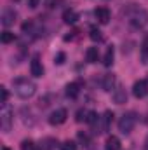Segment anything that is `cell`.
Instances as JSON below:
<instances>
[{"mask_svg":"<svg viewBox=\"0 0 148 150\" xmlns=\"http://www.w3.org/2000/svg\"><path fill=\"white\" fill-rule=\"evenodd\" d=\"M16 40V35L12 33V32H9V30H4L2 33H0V42L2 44H11V42H14Z\"/></svg>","mask_w":148,"mask_h":150,"instance_id":"ac0fdd59","label":"cell"},{"mask_svg":"<svg viewBox=\"0 0 148 150\" xmlns=\"http://www.w3.org/2000/svg\"><path fill=\"white\" fill-rule=\"evenodd\" d=\"M0 94H2V105H4V103H7V100H9V91H7V87H5V86H2V87H0Z\"/></svg>","mask_w":148,"mask_h":150,"instance_id":"4316f807","label":"cell"},{"mask_svg":"<svg viewBox=\"0 0 148 150\" xmlns=\"http://www.w3.org/2000/svg\"><path fill=\"white\" fill-rule=\"evenodd\" d=\"M77 138H78V142H80V143H84V145H91V138H89V134H87V133L78 131Z\"/></svg>","mask_w":148,"mask_h":150,"instance_id":"603a6c76","label":"cell"},{"mask_svg":"<svg viewBox=\"0 0 148 150\" xmlns=\"http://www.w3.org/2000/svg\"><path fill=\"white\" fill-rule=\"evenodd\" d=\"M99 120V115L96 112H92V110H89V115H87V124H91V126H96V122Z\"/></svg>","mask_w":148,"mask_h":150,"instance_id":"cb8c5ba5","label":"cell"},{"mask_svg":"<svg viewBox=\"0 0 148 150\" xmlns=\"http://www.w3.org/2000/svg\"><path fill=\"white\" fill-rule=\"evenodd\" d=\"M66 117H68L66 108H56L54 112L49 115V124L51 126H61L66 120Z\"/></svg>","mask_w":148,"mask_h":150,"instance_id":"8992f818","label":"cell"},{"mask_svg":"<svg viewBox=\"0 0 148 150\" xmlns=\"http://www.w3.org/2000/svg\"><path fill=\"white\" fill-rule=\"evenodd\" d=\"M134 126H136V113L134 112L124 113V115L120 117V120H118V131H120L122 134H129V133L134 129Z\"/></svg>","mask_w":148,"mask_h":150,"instance_id":"3957f363","label":"cell"},{"mask_svg":"<svg viewBox=\"0 0 148 150\" xmlns=\"http://www.w3.org/2000/svg\"><path fill=\"white\" fill-rule=\"evenodd\" d=\"M89 38L92 40V42H99L103 35H101V30L99 28H96V26H91V30H89Z\"/></svg>","mask_w":148,"mask_h":150,"instance_id":"d6986e66","label":"cell"},{"mask_svg":"<svg viewBox=\"0 0 148 150\" xmlns=\"http://www.w3.org/2000/svg\"><path fill=\"white\" fill-rule=\"evenodd\" d=\"M132 94H134L138 100L145 98V96L148 94V82L147 80H143V79L136 80V82L132 84Z\"/></svg>","mask_w":148,"mask_h":150,"instance_id":"52a82bcc","label":"cell"},{"mask_svg":"<svg viewBox=\"0 0 148 150\" xmlns=\"http://www.w3.org/2000/svg\"><path fill=\"white\" fill-rule=\"evenodd\" d=\"M111 98H113V101H115L117 105H124V103L127 101V93H125L124 87H117V89H113Z\"/></svg>","mask_w":148,"mask_h":150,"instance_id":"30bf717a","label":"cell"},{"mask_svg":"<svg viewBox=\"0 0 148 150\" xmlns=\"http://www.w3.org/2000/svg\"><path fill=\"white\" fill-rule=\"evenodd\" d=\"M65 93H66L68 98L75 100V98L80 94V84H78V82H70V84L65 87Z\"/></svg>","mask_w":148,"mask_h":150,"instance_id":"4fadbf2b","label":"cell"},{"mask_svg":"<svg viewBox=\"0 0 148 150\" xmlns=\"http://www.w3.org/2000/svg\"><path fill=\"white\" fill-rule=\"evenodd\" d=\"M28 5H30L32 9H35V7L38 5V0H28Z\"/></svg>","mask_w":148,"mask_h":150,"instance_id":"f546056e","label":"cell"},{"mask_svg":"<svg viewBox=\"0 0 148 150\" xmlns=\"http://www.w3.org/2000/svg\"><path fill=\"white\" fill-rule=\"evenodd\" d=\"M63 21H65L66 25H75V23L78 21V14L75 12L73 9H66V11L63 12Z\"/></svg>","mask_w":148,"mask_h":150,"instance_id":"9a60e30c","label":"cell"},{"mask_svg":"<svg viewBox=\"0 0 148 150\" xmlns=\"http://www.w3.org/2000/svg\"><path fill=\"white\" fill-rule=\"evenodd\" d=\"M12 87L16 91V94L23 100H28L35 94L37 91V86L33 80L26 79V77H18V79H12Z\"/></svg>","mask_w":148,"mask_h":150,"instance_id":"6da1fadb","label":"cell"},{"mask_svg":"<svg viewBox=\"0 0 148 150\" xmlns=\"http://www.w3.org/2000/svg\"><path fill=\"white\" fill-rule=\"evenodd\" d=\"M129 23H131L132 28L140 30V28H143L148 23V14L143 9H134V11L129 14Z\"/></svg>","mask_w":148,"mask_h":150,"instance_id":"5b68a950","label":"cell"},{"mask_svg":"<svg viewBox=\"0 0 148 150\" xmlns=\"http://www.w3.org/2000/svg\"><path fill=\"white\" fill-rule=\"evenodd\" d=\"M78 33H80V32H78V30H72V32H70V35H65V42H70V40H73L75 37H77V35H78Z\"/></svg>","mask_w":148,"mask_h":150,"instance_id":"f1b7e54d","label":"cell"},{"mask_svg":"<svg viewBox=\"0 0 148 150\" xmlns=\"http://www.w3.org/2000/svg\"><path fill=\"white\" fill-rule=\"evenodd\" d=\"M94 18L98 19V23L106 25V23L110 21L111 14H110V11H108L106 7H96V9H94Z\"/></svg>","mask_w":148,"mask_h":150,"instance_id":"ba28073f","label":"cell"},{"mask_svg":"<svg viewBox=\"0 0 148 150\" xmlns=\"http://www.w3.org/2000/svg\"><path fill=\"white\" fill-rule=\"evenodd\" d=\"M87 115H89V110H85V108H80L77 115H75V120L77 122H87Z\"/></svg>","mask_w":148,"mask_h":150,"instance_id":"44dd1931","label":"cell"},{"mask_svg":"<svg viewBox=\"0 0 148 150\" xmlns=\"http://www.w3.org/2000/svg\"><path fill=\"white\" fill-rule=\"evenodd\" d=\"M115 84H117V79H115V75L113 74H106L103 77V82H101V87H103V91H106V93H110L111 89L115 87Z\"/></svg>","mask_w":148,"mask_h":150,"instance_id":"7c38bea8","label":"cell"},{"mask_svg":"<svg viewBox=\"0 0 148 150\" xmlns=\"http://www.w3.org/2000/svg\"><path fill=\"white\" fill-rule=\"evenodd\" d=\"M2 150H11V149H9V147H4V149H2Z\"/></svg>","mask_w":148,"mask_h":150,"instance_id":"4dcf8cb0","label":"cell"},{"mask_svg":"<svg viewBox=\"0 0 148 150\" xmlns=\"http://www.w3.org/2000/svg\"><path fill=\"white\" fill-rule=\"evenodd\" d=\"M58 4H59V0H45L44 2V5L47 9H54V7H58Z\"/></svg>","mask_w":148,"mask_h":150,"instance_id":"83f0119b","label":"cell"},{"mask_svg":"<svg viewBox=\"0 0 148 150\" xmlns=\"http://www.w3.org/2000/svg\"><path fill=\"white\" fill-rule=\"evenodd\" d=\"M85 59H87V63H98V59H99V51H98V47H89V49L85 51Z\"/></svg>","mask_w":148,"mask_h":150,"instance_id":"2e32d148","label":"cell"},{"mask_svg":"<svg viewBox=\"0 0 148 150\" xmlns=\"http://www.w3.org/2000/svg\"><path fill=\"white\" fill-rule=\"evenodd\" d=\"M65 59H66V54H65V52H58V54L54 56V63H56V65H63Z\"/></svg>","mask_w":148,"mask_h":150,"instance_id":"484cf974","label":"cell"},{"mask_svg":"<svg viewBox=\"0 0 148 150\" xmlns=\"http://www.w3.org/2000/svg\"><path fill=\"white\" fill-rule=\"evenodd\" d=\"M16 2H18V0H16Z\"/></svg>","mask_w":148,"mask_h":150,"instance_id":"1f68e13d","label":"cell"},{"mask_svg":"<svg viewBox=\"0 0 148 150\" xmlns=\"http://www.w3.org/2000/svg\"><path fill=\"white\" fill-rule=\"evenodd\" d=\"M113 59H115V47L113 45H108L106 47V52H105V56H103V65L108 68L113 65Z\"/></svg>","mask_w":148,"mask_h":150,"instance_id":"5bb4252c","label":"cell"},{"mask_svg":"<svg viewBox=\"0 0 148 150\" xmlns=\"http://www.w3.org/2000/svg\"><path fill=\"white\" fill-rule=\"evenodd\" d=\"M111 120H113V112H111V110H106L103 115H99V120L96 122V126H92L94 133H98V134H103V133L110 131Z\"/></svg>","mask_w":148,"mask_h":150,"instance_id":"277c9868","label":"cell"},{"mask_svg":"<svg viewBox=\"0 0 148 150\" xmlns=\"http://www.w3.org/2000/svg\"><path fill=\"white\" fill-rule=\"evenodd\" d=\"M141 63L143 65L148 63V37H145L143 44H141Z\"/></svg>","mask_w":148,"mask_h":150,"instance_id":"ffe728a7","label":"cell"},{"mask_svg":"<svg viewBox=\"0 0 148 150\" xmlns=\"http://www.w3.org/2000/svg\"><path fill=\"white\" fill-rule=\"evenodd\" d=\"M12 122H14V113L9 103H4L2 105V110H0V127L4 133H9L11 127H12Z\"/></svg>","mask_w":148,"mask_h":150,"instance_id":"7a4b0ae2","label":"cell"},{"mask_svg":"<svg viewBox=\"0 0 148 150\" xmlns=\"http://www.w3.org/2000/svg\"><path fill=\"white\" fill-rule=\"evenodd\" d=\"M59 149L61 150H77V143H75L73 140H66V142H63L59 145Z\"/></svg>","mask_w":148,"mask_h":150,"instance_id":"7402d4cb","label":"cell"},{"mask_svg":"<svg viewBox=\"0 0 148 150\" xmlns=\"http://www.w3.org/2000/svg\"><path fill=\"white\" fill-rule=\"evenodd\" d=\"M21 150H38V149L32 140H25V142L21 143Z\"/></svg>","mask_w":148,"mask_h":150,"instance_id":"d4e9b609","label":"cell"},{"mask_svg":"<svg viewBox=\"0 0 148 150\" xmlns=\"http://www.w3.org/2000/svg\"><path fill=\"white\" fill-rule=\"evenodd\" d=\"M16 18H18V12L14 9H5L2 12V25L4 26H12L16 23Z\"/></svg>","mask_w":148,"mask_h":150,"instance_id":"9c48e42d","label":"cell"},{"mask_svg":"<svg viewBox=\"0 0 148 150\" xmlns=\"http://www.w3.org/2000/svg\"><path fill=\"white\" fill-rule=\"evenodd\" d=\"M105 150H120V140L117 136H108L106 143H105Z\"/></svg>","mask_w":148,"mask_h":150,"instance_id":"e0dca14e","label":"cell"},{"mask_svg":"<svg viewBox=\"0 0 148 150\" xmlns=\"http://www.w3.org/2000/svg\"><path fill=\"white\" fill-rule=\"evenodd\" d=\"M30 72L33 77H42L44 75V67H42V61L38 59L37 56L32 59V63H30Z\"/></svg>","mask_w":148,"mask_h":150,"instance_id":"8fae6325","label":"cell"}]
</instances>
